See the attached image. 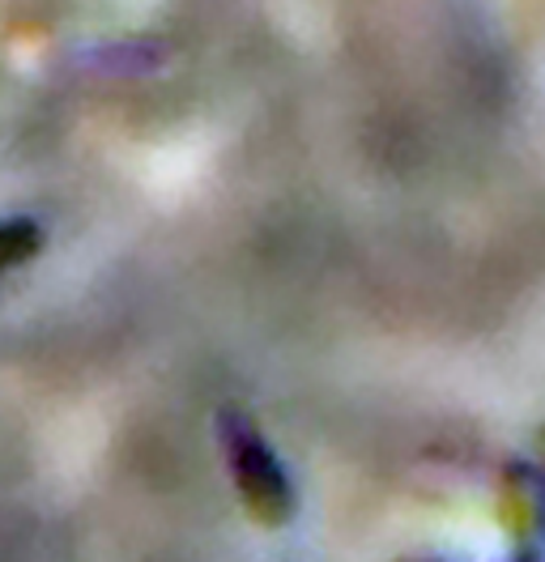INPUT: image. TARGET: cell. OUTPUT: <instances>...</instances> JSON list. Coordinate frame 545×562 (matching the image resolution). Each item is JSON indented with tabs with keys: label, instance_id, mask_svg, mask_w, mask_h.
<instances>
[{
	"label": "cell",
	"instance_id": "cell-2",
	"mask_svg": "<svg viewBox=\"0 0 545 562\" xmlns=\"http://www.w3.org/2000/svg\"><path fill=\"white\" fill-rule=\"evenodd\" d=\"M43 251V226L31 217H9L0 222V273L4 269H18Z\"/></svg>",
	"mask_w": 545,
	"mask_h": 562
},
{
	"label": "cell",
	"instance_id": "cell-3",
	"mask_svg": "<svg viewBox=\"0 0 545 562\" xmlns=\"http://www.w3.org/2000/svg\"><path fill=\"white\" fill-rule=\"evenodd\" d=\"M520 562H537V559H520Z\"/></svg>",
	"mask_w": 545,
	"mask_h": 562
},
{
	"label": "cell",
	"instance_id": "cell-1",
	"mask_svg": "<svg viewBox=\"0 0 545 562\" xmlns=\"http://www.w3.org/2000/svg\"><path fill=\"white\" fill-rule=\"evenodd\" d=\"M218 439H222V457H226L231 482H235L247 516L265 528L286 525L294 516V486H290L281 460L269 452L265 435L256 430V422L238 405H222L218 409Z\"/></svg>",
	"mask_w": 545,
	"mask_h": 562
}]
</instances>
